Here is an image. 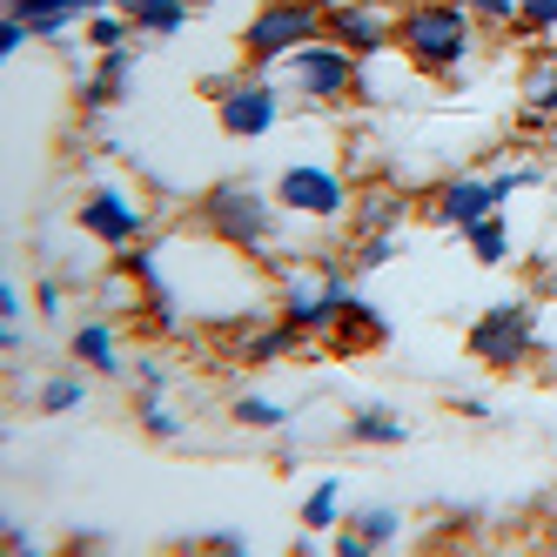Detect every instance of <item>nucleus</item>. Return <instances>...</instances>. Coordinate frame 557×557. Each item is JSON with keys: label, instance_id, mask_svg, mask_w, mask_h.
<instances>
[{"label": "nucleus", "instance_id": "3", "mask_svg": "<svg viewBox=\"0 0 557 557\" xmlns=\"http://www.w3.org/2000/svg\"><path fill=\"white\" fill-rule=\"evenodd\" d=\"M531 343H537V309L531 302H497L470 323V356L491 363V370H517L531 356Z\"/></svg>", "mask_w": 557, "mask_h": 557}, {"label": "nucleus", "instance_id": "25", "mask_svg": "<svg viewBox=\"0 0 557 557\" xmlns=\"http://www.w3.org/2000/svg\"><path fill=\"white\" fill-rule=\"evenodd\" d=\"M141 423H148V436H175V430H182V417H175V410H162V404H148V410H141Z\"/></svg>", "mask_w": 557, "mask_h": 557}, {"label": "nucleus", "instance_id": "9", "mask_svg": "<svg viewBox=\"0 0 557 557\" xmlns=\"http://www.w3.org/2000/svg\"><path fill=\"white\" fill-rule=\"evenodd\" d=\"M330 34L349 54H383L389 48V8L383 0H349V8L330 14Z\"/></svg>", "mask_w": 557, "mask_h": 557}, {"label": "nucleus", "instance_id": "27", "mask_svg": "<svg viewBox=\"0 0 557 557\" xmlns=\"http://www.w3.org/2000/svg\"><path fill=\"white\" fill-rule=\"evenodd\" d=\"M95 41H101V48H122V41H128V27L114 21V14H95Z\"/></svg>", "mask_w": 557, "mask_h": 557}, {"label": "nucleus", "instance_id": "2", "mask_svg": "<svg viewBox=\"0 0 557 557\" xmlns=\"http://www.w3.org/2000/svg\"><path fill=\"white\" fill-rule=\"evenodd\" d=\"M315 34H323V8H309V0H269V8L249 21L243 48H249L256 67H269V61H283V54L309 48Z\"/></svg>", "mask_w": 557, "mask_h": 557}, {"label": "nucleus", "instance_id": "4", "mask_svg": "<svg viewBox=\"0 0 557 557\" xmlns=\"http://www.w3.org/2000/svg\"><path fill=\"white\" fill-rule=\"evenodd\" d=\"M209 222H215V235H228V243H243V249H262L269 235H275L269 195L249 188V182H222V188L209 195Z\"/></svg>", "mask_w": 557, "mask_h": 557}, {"label": "nucleus", "instance_id": "7", "mask_svg": "<svg viewBox=\"0 0 557 557\" xmlns=\"http://www.w3.org/2000/svg\"><path fill=\"white\" fill-rule=\"evenodd\" d=\"M275 114H283V95H275L269 82H228V88H222V128H228V135L256 141V135L275 128Z\"/></svg>", "mask_w": 557, "mask_h": 557}, {"label": "nucleus", "instance_id": "13", "mask_svg": "<svg viewBox=\"0 0 557 557\" xmlns=\"http://www.w3.org/2000/svg\"><path fill=\"white\" fill-rule=\"evenodd\" d=\"M128 21L148 34H175L188 21V0H128Z\"/></svg>", "mask_w": 557, "mask_h": 557}, {"label": "nucleus", "instance_id": "28", "mask_svg": "<svg viewBox=\"0 0 557 557\" xmlns=\"http://www.w3.org/2000/svg\"><path fill=\"white\" fill-rule=\"evenodd\" d=\"M309 8H323V14H336V8H349V0H309Z\"/></svg>", "mask_w": 557, "mask_h": 557}, {"label": "nucleus", "instance_id": "19", "mask_svg": "<svg viewBox=\"0 0 557 557\" xmlns=\"http://www.w3.org/2000/svg\"><path fill=\"white\" fill-rule=\"evenodd\" d=\"M302 330L289 323V315H283V323H275V330H262V336H249V356H256V363H262V356H283L289 343H296Z\"/></svg>", "mask_w": 557, "mask_h": 557}, {"label": "nucleus", "instance_id": "18", "mask_svg": "<svg viewBox=\"0 0 557 557\" xmlns=\"http://www.w3.org/2000/svg\"><path fill=\"white\" fill-rule=\"evenodd\" d=\"M356 531L370 537V550H389L396 531H404V517H396V510H363V517H356Z\"/></svg>", "mask_w": 557, "mask_h": 557}, {"label": "nucleus", "instance_id": "14", "mask_svg": "<svg viewBox=\"0 0 557 557\" xmlns=\"http://www.w3.org/2000/svg\"><path fill=\"white\" fill-rule=\"evenodd\" d=\"M349 436H356V444H404V417H396V410H356V423H349Z\"/></svg>", "mask_w": 557, "mask_h": 557}, {"label": "nucleus", "instance_id": "16", "mask_svg": "<svg viewBox=\"0 0 557 557\" xmlns=\"http://www.w3.org/2000/svg\"><path fill=\"white\" fill-rule=\"evenodd\" d=\"M336 510H343V484H336V476H323V484L302 497V524H309V531H330Z\"/></svg>", "mask_w": 557, "mask_h": 557}, {"label": "nucleus", "instance_id": "24", "mask_svg": "<svg viewBox=\"0 0 557 557\" xmlns=\"http://www.w3.org/2000/svg\"><path fill=\"white\" fill-rule=\"evenodd\" d=\"M470 14H484V21H517V8H524V0H463Z\"/></svg>", "mask_w": 557, "mask_h": 557}, {"label": "nucleus", "instance_id": "21", "mask_svg": "<svg viewBox=\"0 0 557 557\" xmlns=\"http://www.w3.org/2000/svg\"><path fill=\"white\" fill-rule=\"evenodd\" d=\"M235 417H243V423H289V410L269 404V396H243V404H235Z\"/></svg>", "mask_w": 557, "mask_h": 557}, {"label": "nucleus", "instance_id": "26", "mask_svg": "<svg viewBox=\"0 0 557 557\" xmlns=\"http://www.w3.org/2000/svg\"><path fill=\"white\" fill-rule=\"evenodd\" d=\"M389 256H396V235H383V228H376L370 243H363V269H383Z\"/></svg>", "mask_w": 557, "mask_h": 557}, {"label": "nucleus", "instance_id": "6", "mask_svg": "<svg viewBox=\"0 0 557 557\" xmlns=\"http://www.w3.org/2000/svg\"><path fill=\"white\" fill-rule=\"evenodd\" d=\"M289 74H296V88H302V95L336 101V95L356 88V54H349L343 41H309V48L289 54Z\"/></svg>", "mask_w": 557, "mask_h": 557}, {"label": "nucleus", "instance_id": "20", "mask_svg": "<svg viewBox=\"0 0 557 557\" xmlns=\"http://www.w3.org/2000/svg\"><path fill=\"white\" fill-rule=\"evenodd\" d=\"M363 222H370V228H383V235H389V228H396V222H404V195H370V215H363Z\"/></svg>", "mask_w": 557, "mask_h": 557}, {"label": "nucleus", "instance_id": "17", "mask_svg": "<svg viewBox=\"0 0 557 557\" xmlns=\"http://www.w3.org/2000/svg\"><path fill=\"white\" fill-rule=\"evenodd\" d=\"M463 235H470L476 262H504V256H510V228H504V215H484V222H470Z\"/></svg>", "mask_w": 557, "mask_h": 557}, {"label": "nucleus", "instance_id": "10", "mask_svg": "<svg viewBox=\"0 0 557 557\" xmlns=\"http://www.w3.org/2000/svg\"><path fill=\"white\" fill-rule=\"evenodd\" d=\"M497 209H504L497 182L457 175V182H444V188H436V222H444V228H470V222H484V215H497Z\"/></svg>", "mask_w": 557, "mask_h": 557}, {"label": "nucleus", "instance_id": "12", "mask_svg": "<svg viewBox=\"0 0 557 557\" xmlns=\"http://www.w3.org/2000/svg\"><path fill=\"white\" fill-rule=\"evenodd\" d=\"M74 356H82L88 370H108V376L122 370V349H114V330L108 323H88L82 336H74Z\"/></svg>", "mask_w": 557, "mask_h": 557}, {"label": "nucleus", "instance_id": "23", "mask_svg": "<svg viewBox=\"0 0 557 557\" xmlns=\"http://www.w3.org/2000/svg\"><path fill=\"white\" fill-rule=\"evenodd\" d=\"M517 21H531L537 34H557V0H524V8H517Z\"/></svg>", "mask_w": 557, "mask_h": 557}, {"label": "nucleus", "instance_id": "15", "mask_svg": "<svg viewBox=\"0 0 557 557\" xmlns=\"http://www.w3.org/2000/svg\"><path fill=\"white\" fill-rule=\"evenodd\" d=\"M524 108H531V122H557V61L531 67V82H524Z\"/></svg>", "mask_w": 557, "mask_h": 557}, {"label": "nucleus", "instance_id": "1", "mask_svg": "<svg viewBox=\"0 0 557 557\" xmlns=\"http://www.w3.org/2000/svg\"><path fill=\"white\" fill-rule=\"evenodd\" d=\"M404 54L430 74H444L470 54V8L463 0H423L404 14Z\"/></svg>", "mask_w": 557, "mask_h": 557}, {"label": "nucleus", "instance_id": "22", "mask_svg": "<svg viewBox=\"0 0 557 557\" xmlns=\"http://www.w3.org/2000/svg\"><path fill=\"white\" fill-rule=\"evenodd\" d=\"M82 396H88V389L74 383V376H67V383H48V389H41V410H74Z\"/></svg>", "mask_w": 557, "mask_h": 557}, {"label": "nucleus", "instance_id": "8", "mask_svg": "<svg viewBox=\"0 0 557 557\" xmlns=\"http://www.w3.org/2000/svg\"><path fill=\"white\" fill-rule=\"evenodd\" d=\"M82 228H88V235H101L108 249H128L135 235H141V209L128 202L122 188H95L88 202H82Z\"/></svg>", "mask_w": 557, "mask_h": 557}, {"label": "nucleus", "instance_id": "11", "mask_svg": "<svg viewBox=\"0 0 557 557\" xmlns=\"http://www.w3.org/2000/svg\"><path fill=\"white\" fill-rule=\"evenodd\" d=\"M349 302H356V296H349L343 275H323V289H296L283 315H289L296 330H323V323H336V315H343Z\"/></svg>", "mask_w": 557, "mask_h": 557}, {"label": "nucleus", "instance_id": "5", "mask_svg": "<svg viewBox=\"0 0 557 557\" xmlns=\"http://www.w3.org/2000/svg\"><path fill=\"white\" fill-rule=\"evenodd\" d=\"M275 202H283L289 215H315V222H330V215H343V209H349V188H343V175H336V169H323V162H289V169H283V182H275Z\"/></svg>", "mask_w": 557, "mask_h": 557}]
</instances>
